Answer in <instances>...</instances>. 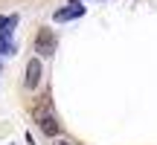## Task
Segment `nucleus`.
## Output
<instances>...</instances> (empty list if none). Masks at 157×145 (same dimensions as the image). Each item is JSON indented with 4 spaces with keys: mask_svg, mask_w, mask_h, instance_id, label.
Here are the masks:
<instances>
[{
    "mask_svg": "<svg viewBox=\"0 0 157 145\" xmlns=\"http://www.w3.org/2000/svg\"><path fill=\"white\" fill-rule=\"evenodd\" d=\"M15 26H17V15H0V35H12Z\"/></svg>",
    "mask_w": 157,
    "mask_h": 145,
    "instance_id": "nucleus-5",
    "label": "nucleus"
},
{
    "mask_svg": "<svg viewBox=\"0 0 157 145\" xmlns=\"http://www.w3.org/2000/svg\"><path fill=\"white\" fill-rule=\"evenodd\" d=\"M12 52H17V44L9 35H0V55H12Z\"/></svg>",
    "mask_w": 157,
    "mask_h": 145,
    "instance_id": "nucleus-6",
    "label": "nucleus"
},
{
    "mask_svg": "<svg viewBox=\"0 0 157 145\" xmlns=\"http://www.w3.org/2000/svg\"><path fill=\"white\" fill-rule=\"evenodd\" d=\"M41 76H44V67H41V58H29L26 64V76H23V87L35 90L41 84Z\"/></svg>",
    "mask_w": 157,
    "mask_h": 145,
    "instance_id": "nucleus-3",
    "label": "nucleus"
},
{
    "mask_svg": "<svg viewBox=\"0 0 157 145\" xmlns=\"http://www.w3.org/2000/svg\"><path fill=\"white\" fill-rule=\"evenodd\" d=\"M56 44H58V38H56L52 29H41V32L35 35V52L44 55V58H50L52 52H56Z\"/></svg>",
    "mask_w": 157,
    "mask_h": 145,
    "instance_id": "nucleus-1",
    "label": "nucleus"
},
{
    "mask_svg": "<svg viewBox=\"0 0 157 145\" xmlns=\"http://www.w3.org/2000/svg\"><path fill=\"white\" fill-rule=\"evenodd\" d=\"M82 15H84V6H78V3H70L67 9H58L52 17H56L58 23H64V20H76V17H82Z\"/></svg>",
    "mask_w": 157,
    "mask_h": 145,
    "instance_id": "nucleus-4",
    "label": "nucleus"
},
{
    "mask_svg": "<svg viewBox=\"0 0 157 145\" xmlns=\"http://www.w3.org/2000/svg\"><path fill=\"white\" fill-rule=\"evenodd\" d=\"M52 145H73V142H70V139H56Z\"/></svg>",
    "mask_w": 157,
    "mask_h": 145,
    "instance_id": "nucleus-7",
    "label": "nucleus"
},
{
    "mask_svg": "<svg viewBox=\"0 0 157 145\" xmlns=\"http://www.w3.org/2000/svg\"><path fill=\"white\" fill-rule=\"evenodd\" d=\"M38 128L44 131L47 136H58V131H61V125H58V119H56V113H52L50 105H44L38 110Z\"/></svg>",
    "mask_w": 157,
    "mask_h": 145,
    "instance_id": "nucleus-2",
    "label": "nucleus"
}]
</instances>
